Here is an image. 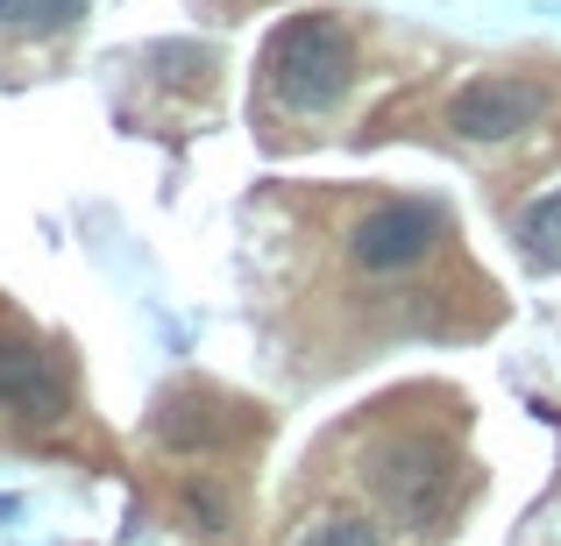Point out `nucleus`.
Masks as SVG:
<instances>
[{
	"label": "nucleus",
	"mask_w": 561,
	"mask_h": 546,
	"mask_svg": "<svg viewBox=\"0 0 561 546\" xmlns=\"http://www.w3.org/2000/svg\"><path fill=\"white\" fill-rule=\"evenodd\" d=\"M263 85L291 114L342 107V93L356 85V36L342 28V14L313 8V14H291L285 28H271V43H263Z\"/></svg>",
	"instance_id": "nucleus-1"
},
{
	"label": "nucleus",
	"mask_w": 561,
	"mask_h": 546,
	"mask_svg": "<svg viewBox=\"0 0 561 546\" xmlns=\"http://www.w3.org/2000/svg\"><path fill=\"white\" fill-rule=\"evenodd\" d=\"M363 483L383 504V519L405 525V533H434L440 511L455 497V454L434 433H383L363 454Z\"/></svg>",
	"instance_id": "nucleus-2"
},
{
	"label": "nucleus",
	"mask_w": 561,
	"mask_h": 546,
	"mask_svg": "<svg viewBox=\"0 0 561 546\" xmlns=\"http://www.w3.org/2000/svg\"><path fill=\"white\" fill-rule=\"evenodd\" d=\"M548 107H554V93L540 79H526V71H483V79H469L448 100V128L462 142H505V136H526Z\"/></svg>",
	"instance_id": "nucleus-3"
},
{
	"label": "nucleus",
	"mask_w": 561,
	"mask_h": 546,
	"mask_svg": "<svg viewBox=\"0 0 561 546\" xmlns=\"http://www.w3.org/2000/svg\"><path fill=\"white\" fill-rule=\"evenodd\" d=\"M448 234V206L434 199H391V206H370V213L348 228V256L363 263V270H412V263L426 256V248Z\"/></svg>",
	"instance_id": "nucleus-4"
},
{
	"label": "nucleus",
	"mask_w": 561,
	"mask_h": 546,
	"mask_svg": "<svg viewBox=\"0 0 561 546\" xmlns=\"http://www.w3.org/2000/svg\"><path fill=\"white\" fill-rule=\"evenodd\" d=\"M0 411H14L22 426H50L65 419V376H57L50 348L0 334Z\"/></svg>",
	"instance_id": "nucleus-5"
},
{
	"label": "nucleus",
	"mask_w": 561,
	"mask_h": 546,
	"mask_svg": "<svg viewBox=\"0 0 561 546\" xmlns=\"http://www.w3.org/2000/svg\"><path fill=\"white\" fill-rule=\"evenodd\" d=\"M228 433H242V405H228V397H214V391H171L164 405H157V440L179 448V454H206Z\"/></svg>",
	"instance_id": "nucleus-6"
},
{
	"label": "nucleus",
	"mask_w": 561,
	"mask_h": 546,
	"mask_svg": "<svg viewBox=\"0 0 561 546\" xmlns=\"http://www.w3.org/2000/svg\"><path fill=\"white\" fill-rule=\"evenodd\" d=\"M93 14V0H0V28L8 36H65Z\"/></svg>",
	"instance_id": "nucleus-7"
},
{
	"label": "nucleus",
	"mask_w": 561,
	"mask_h": 546,
	"mask_svg": "<svg viewBox=\"0 0 561 546\" xmlns=\"http://www.w3.org/2000/svg\"><path fill=\"white\" fill-rule=\"evenodd\" d=\"M519 242H526V263H534V270H561V185L519 213Z\"/></svg>",
	"instance_id": "nucleus-8"
},
{
	"label": "nucleus",
	"mask_w": 561,
	"mask_h": 546,
	"mask_svg": "<svg viewBox=\"0 0 561 546\" xmlns=\"http://www.w3.org/2000/svg\"><path fill=\"white\" fill-rule=\"evenodd\" d=\"M291 546H383L377 539V525H363V519H348V511H320L313 525H306Z\"/></svg>",
	"instance_id": "nucleus-9"
},
{
	"label": "nucleus",
	"mask_w": 561,
	"mask_h": 546,
	"mask_svg": "<svg viewBox=\"0 0 561 546\" xmlns=\"http://www.w3.org/2000/svg\"><path fill=\"white\" fill-rule=\"evenodd\" d=\"M185 504H192V519H199V533H220V525H228V511H220V497L206 490V483H185Z\"/></svg>",
	"instance_id": "nucleus-10"
}]
</instances>
